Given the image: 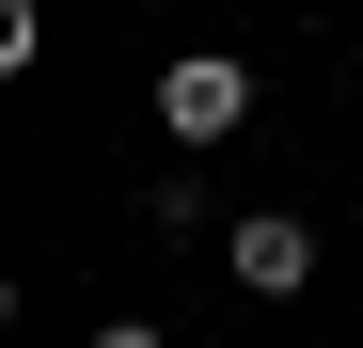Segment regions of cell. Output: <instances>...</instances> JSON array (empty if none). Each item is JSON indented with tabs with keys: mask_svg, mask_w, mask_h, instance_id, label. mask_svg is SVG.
<instances>
[{
	"mask_svg": "<svg viewBox=\"0 0 363 348\" xmlns=\"http://www.w3.org/2000/svg\"><path fill=\"white\" fill-rule=\"evenodd\" d=\"M158 127L174 143H237V127H253V64H237V48H190V64H158Z\"/></svg>",
	"mask_w": 363,
	"mask_h": 348,
	"instance_id": "1",
	"label": "cell"
},
{
	"mask_svg": "<svg viewBox=\"0 0 363 348\" xmlns=\"http://www.w3.org/2000/svg\"><path fill=\"white\" fill-rule=\"evenodd\" d=\"M221 269L253 285V301H300V285H316V222L300 206H237L221 222Z\"/></svg>",
	"mask_w": 363,
	"mask_h": 348,
	"instance_id": "2",
	"label": "cell"
},
{
	"mask_svg": "<svg viewBox=\"0 0 363 348\" xmlns=\"http://www.w3.org/2000/svg\"><path fill=\"white\" fill-rule=\"evenodd\" d=\"M95 348H158V332H143V317H111V332H95Z\"/></svg>",
	"mask_w": 363,
	"mask_h": 348,
	"instance_id": "3",
	"label": "cell"
}]
</instances>
